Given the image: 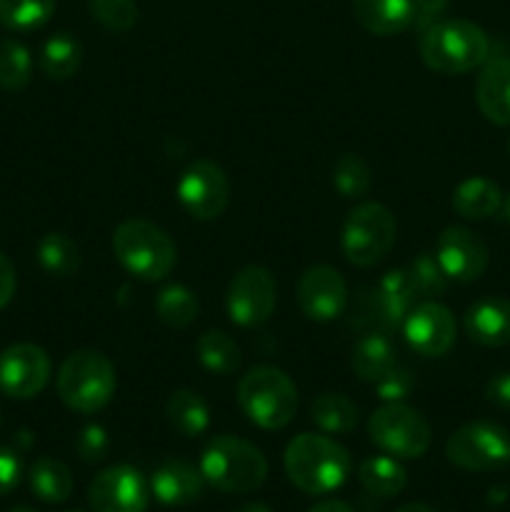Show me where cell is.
<instances>
[{
  "label": "cell",
  "mask_w": 510,
  "mask_h": 512,
  "mask_svg": "<svg viewBox=\"0 0 510 512\" xmlns=\"http://www.w3.org/2000/svg\"><path fill=\"white\" fill-rule=\"evenodd\" d=\"M275 303H278V285H275L273 273L260 265L238 270L225 295L230 320L240 328L263 325L273 315Z\"/></svg>",
  "instance_id": "30bf717a"
},
{
  "label": "cell",
  "mask_w": 510,
  "mask_h": 512,
  "mask_svg": "<svg viewBox=\"0 0 510 512\" xmlns=\"http://www.w3.org/2000/svg\"><path fill=\"white\" fill-rule=\"evenodd\" d=\"M195 353H198L203 368H208L210 373L230 375L240 365L238 343L223 330H208V333L200 335L198 343H195Z\"/></svg>",
  "instance_id": "f1b7e54d"
},
{
  "label": "cell",
  "mask_w": 510,
  "mask_h": 512,
  "mask_svg": "<svg viewBox=\"0 0 510 512\" xmlns=\"http://www.w3.org/2000/svg\"><path fill=\"white\" fill-rule=\"evenodd\" d=\"M505 215H508V223H510V198H508V203H505Z\"/></svg>",
  "instance_id": "bcb514c9"
},
{
  "label": "cell",
  "mask_w": 510,
  "mask_h": 512,
  "mask_svg": "<svg viewBox=\"0 0 510 512\" xmlns=\"http://www.w3.org/2000/svg\"><path fill=\"white\" fill-rule=\"evenodd\" d=\"M33 78V58L30 50L18 40H0V88L23 90Z\"/></svg>",
  "instance_id": "4dcf8cb0"
},
{
  "label": "cell",
  "mask_w": 510,
  "mask_h": 512,
  "mask_svg": "<svg viewBox=\"0 0 510 512\" xmlns=\"http://www.w3.org/2000/svg\"><path fill=\"white\" fill-rule=\"evenodd\" d=\"M38 263L53 278H70L80 270V248L65 233H48L40 238Z\"/></svg>",
  "instance_id": "83f0119b"
},
{
  "label": "cell",
  "mask_w": 510,
  "mask_h": 512,
  "mask_svg": "<svg viewBox=\"0 0 510 512\" xmlns=\"http://www.w3.org/2000/svg\"><path fill=\"white\" fill-rule=\"evenodd\" d=\"M55 0H0V23L10 30H35L50 20Z\"/></svg>",
  "instance_id": "d6a6232c"
},
{
  "label": "cell",
  "mask_w": 510,
  "mask_h": 512,
  "mask_svg": "<svg viewBox=\"0 0 510 512\" xmlns=\"http://www.w3.org/2000/svg\"><path fill=\"white\" fill-rule=\"evenodd\" d=\"M165 415L183 438H198L210 428V408L195 390H175L165 405Z\"/></svg>",
  "instance_id": "cb8c5ba5"
},
{
  "label": "cell",
  "mask_w": 510,
  "mask_h": 512,
  "mask_svg": "<svg viewBox=\"0 0 510 512\" xmlns=\"http://www.w3.org/2000/svg\"><path fill=\"white\" fill-rule=\"evenodd\" d=\"M420 58L435 73L463 75L485 65L490 58V38L470 20H438L420 35Z\"/></svg>",
  "instance_id": "7a4b0ae2"
},
{
  "label": "cell",
  "mask_w": 510,
  "mask_h": 512,
  "mask_svg": "<svg viewBox=\"0 0 510 512\" xmlns=\"http://www.w3.org/2000/svg\"><path fill=\"white\" fill-rule=\"evenodd\" d=\"M308 512H353V510H350L345 503H340V500H325V503H318Z\"/></svg>",
  "instance_id": "b9f144b4"
},
{
  "label": "cell",
  "mask_w": 510,
  "mask_h": 512,
  "mask_svg": "<svg viewBox=\"0 0 510 512\" xmlns=\"http://www.w3.org/2000/svg\"><path fill=\"white\" fill-rule=\"evenodd\" d=\"M238 405L258 428L280 430L298 413V388L283 370L260 365L240 378Z\"/></svg>",
  "instance_id": "5b68a950"
},
{
  "label": "cell",
  "mask_w": 510,
  "mask_h": 512,
  "mask_svg": "<svg viewBox=\"0 0 510 512\" xmlns=\"http://www.w3.org/2000/svg\"><path fill=\"white\" fill-rule=\"evenodd\" d=\"M475 103L485 120L495 125H510V58L485 60L475 83Z\"/></svg>",
  "instance_id": "d6986e66"
},
{
  "label": "cell",
  "mask_w": 510,
  "mask_h": 512,
  "mask_svg": "<svg viewBox=\"0 0 510 512\" xmlns=\"http://www.w3.org/2000/svg\"><path fill=\"white\" fill-rule=\"evenodd\" d=\"M450 463L468 473H490L510 463V435L490 420H475L455 430L445 443Z\"/></svg>",
  "instance_id": "9c48e42d"
},
{
  "label": "cell",
  "mask_w": 510,
  "mask_h": 512,
  "mask_svg": "<svg viewBox=\"0 0 510 512\" xmlns=\"http://www.w3.org/2000/svg\"><path fill=\"white\" fill-rule=\"evenodd\" d=\"M373 385H375V393H378V398L383 400V403H403V400L413 393L415 380L408 368L395 363L393 368H390L385 375H380Z\"/></svg>",
  "instance_id": "d590c367"
},
{
  "label": "cell",
  "mask_w": 510,
  "mask_h": 512,
  "mask_svg": "<svg viewBox=\"0 0 510 512\" xmlns=\"http://www.w3.org/2000/svg\"><path fill=\"white\" fill-rule=\"evenodd\" d=\"M503 205V193H500L498 183L488 178H473L463 180L458 188L453 190V210L460 218L468 220H485L493 218Z\"/></svg>",
  "instance_id": "44dd1931"
},
{
  "label": "cell",
  "mask_w": 510,
  "mask_h": 512,
  "mask_svg": "<svg viewBox=\"0 0 510 512\" xmlns=\"http://www.w3.org/2000/svg\"><path fill=\"white\" fill-rule=\"evenodd\" d=\"M108 448V433L100 425H88V428L80 430L78 440H75V450H78L83 463H100L108 455Z\"/></svg>",
  "instance_id": "8d00e7d4"
},
{
  "label": "cell",
  "mask_w": 510,
  "mask_h": 512,
  "mask_svg": "<svg viewBox=\"0 0 510 512\" xmlns=\"http://www.w3.org/2000/svg\"><path fill=\"white\" fill-rule=\"evenodd\" d=\"M198 310V300H195V295L185 285H168L155 298V313H158V318L175 330L190 328L195 323V318H198Z\"/></svg>",
  "instance_id": "f546056e"
},
{
  "label": "cell",
  "mask_w": 510,
  "mask_h": 512,
  "mask_svg": "<svg viewBox=\"0 0 510 512\" xmlns=\"http://www.w3.org/2000/svg\"><path fill=\"white\" fill-rule=\"evenodd\" d=\"M485 398L500 410H510V373H495L485 383Z\"/></svg>",
  "instance_id": "ab89813d"
},
{
  "label": "cell",
  "mask_w": 510,
  "mask_h": 512,
  "mask_svg": "<svg viewBox=\"0 0 510 512\" xmlns=\"http://www.w3.org/2000/svg\"><path fill=\"white\" fill-rule=\"evenodd\" d=\"M465 333L483 348L510 345V300L500 295L475 300L465 313Z\"/></svg>",
  "instance_id": "ac0fdd59"
},
{
  "label": "cell",
  "mask_w": 510,
  "mask_h": 512,
  "mask_svg": "<svg viewBox=\"0 0 510 512\" xmlns=\"http://www.w3.org/2000/svg\"><path fill=\"white\" fill-rule=\"evenodd\" d=\"M28 483L35 498L43 503H65L73 493V475L65 463L55 458H38L28 470Z\"/></svg>",
  "instance_id": "d4e9b609"
},
{
  "label": "cell",
  "mask_w": 510,
  "mask_h": 512,
  "mask_svg": "<svg viewBox=\"0 0 510 512\" xmlns=\"http://www.w3.org/2000/svg\"><path fill=\"white\" fill-rule=\"evenodd\" d=\"M435 260L443 273L458 283H473L488 270V245L478 233L463 225H450L440 233Z\"/></svg>",
  "instance_id": "9a60e30c"
},
{
  "label": "cell",
  "mask_w": 510,
  "mask_h": 512,
  "mask_svg": "<svg viewBox=\"0 0 510 512\" xmlns=\"http://www.w3.org/2000/svg\"><path fill=\"white\" fill-rule=\"evenodd\" d=\"M50 378V358L33 343H15L0 353V393L30 400L43 393Z\"/></svg>",
  "instance_id": "4fadbf2b"
},
{
  "label": "cell",
  "mask_w": 510,
  "mask_h": 512,
  "mask_svg": "<svg viewBox=\"0 0 510 512\" xmlns=\"http://www.w3.org/2000/svg\"><path fill=\"white\" fill-rule=\"evenodd\" d=\"M405 270L410 273V280H413L420 298H433V295H440L448 288V275L443 273L435 255L420 253Z\"/></svg>",
  "instance_id": "e575fe53"
},
{
  "label": "cell",
  "mask_w": 510,
  "mask_h": 512,
  "mask_svg": "<svg viewBox=\"0 0 510 512\" xmlns=\"http://www.w3.org/2000/svg\"><path fill=\"white\" fill-rule=\"evenodd\" d=\"M333 185L338 188V193L343 195V198H350V200L363 198V195H368L370 185H373L370 165L365 163L360 155L343 153L338 160H335Z\"/></svg>",
  "instance_id": "1f68e13d"
},
{
  "label": "cell",
  "mask_w": 510,
  "mask_h": 512,
  "mask_svg": "<svg viewBox=\"0 0 510 512\" xmlns=\"http://www.w3.org/2000/svg\"><path fill=\"white\" fill-rule=\"evenodd\" d=\"M403 333L410 348L425 358L445 355L455 345V318L445 305L425 300L410 308L403 320Z\"/></svg>",
  "instance_id": "2e32d148"
},
{
  "label": "cell",
  "mask_w": 510,
  "mask_h": 512,
  "mask_svg": "<svg viewBox=\"0 0 510 512\" xmlns=\"http://www.w3.org/2000/svg\"><path fill=\"white\" fill-rule=\"evenodd\" d=\"M150 495L168 508H183L203 495L205 478L200 468L185 460H165L153 470L148 480Z\"/></svg>",
  "instance_id": "e0dca14e"
},
{
  "label": "cell",
  "mask_w": 510,
  "mask_h": 512,
  "mask_svg": "<svg viewBox=\"0 0 510 512\" xmlns=\"http://www.w3.org/2000/svg\"><path fill=\"white\" fill-rule=\"evenodd\" d=\"M115 368L100 350H75L58 370V395L75 413H98L115 393Z\"/></svg>",
  "instance_id": "8992f818"
},
{
  "label": "cell",
  "mask_w": 510,
  "mask_h": 512,
  "mask_svg": "<svg viewBox=\"0 0 510 512\" xmlns=\"http://www.w3.org/2000/svg\"><path fill=\"white\" fill-rule=\"evenodd\" d=\"M508 155H510V140H508Z\"/></svg>",
  "instance_id": "7dc6e473"
},
{
  "label": "cell",
  "mask_w": 510,
  "mask_h": 512,
  "mask_svg": "<svg viewBox=\"0 0 510 512\" xmlns=\"http://www.w3.org/2000/svg\"><path fill=\"white\" fill-rule=\"evenodd\" d=\"M23 478V465H20L18 453L10 448H0V495H8L18 488Z\"/></svg>",
  "instance_id": "74e56055"
},
{
  "label": "cell",
  "mask_w": 510,
  "mask_h": 512,
  "mask_svg": "<svg viewBox=\"0 0 510 512\" xmlns=\"http://www.w3.org/2000/svg\"><path fill=\"white\" fill-rule=\"evenodd\" d=\"M235 512H273V510H270L265 503H245V505H240Z\"/></svg>",
  "instance_id": "ee69618b"
},
{
  "label": "cell",
  "mask_w": 510,
  "mask_h": 512,
  "mask_svg": "<svg viewBox=\"0 0 510 512\" xmlns=\"http://www.w3.org/2000/svg\"><path fill=\"white\" fill-rule=\"evenodd\" d=\"M148 500V480L130 465L105 468L88 488V503L95 512H145Z\"/></svg>",
  "instance_id": "7c38bea8"
},
{
  "label": "cell",
  "mask_w": 510,
  "mask_h": 512,
  "mask_svg": "<svg viewBox=\"0 0 510 512\" xmlns=\"http://www.w3.org/2000/svg\"><path fill=\"white\" fill-rule=\"evenodd\" d=\"M353 370L365 383H375L395 365V345L388 333H360L353 348Z\"/></svg>",
  "instance_id": "7402d4cb"
},
{
  "label": "cell",
  "mask_w": 510,
  "mask_h": 512,
  "mask_svg": "<svg viewBox=\"0 0 510 512\" xmlns=\"http://www.w3.org/2000/svg\"><path fill=\"white\" fill-rule=\"evenodd\" d=\"M83 48L70 33H55L40 48V70L53 80H68L78 73Z\"/></svg>",
  "instance_id": "4316f807"
},
{
  "label": "cell",
  "mask_w": 510,
  "mask_h": 512,
  "mask_svg": "<svg viewBox=\"0 0 510 512\" xmlns=\"http://www.w3.org/2000/svg\"><path fill=\"white\" fill-rule=\"evenodd\" d=\"M88 10L110 33H128L138 23L135 0H88Z\"/></svg>",
  "instance_id": "836d02e7"
},
{
  "label": "cell",
  "mask_w": 510,
  "mask_h": 512,
  "mask_svg": "<svg viewBox=\"0 0 510 512\" xmlns=\"http://www.w3.org/2000/svg\"><path fill=\"white\" fill-rule=\"evenodd\" d=\"M398 223L383 203H360L348 213L343 223V255L355 268H370L393 250Z\"/></svg>",
  "instance_id": "52a82bcc"
},
{
  "label": "cell",
  "mask_w": 510,
  "mask_h": 512,
  "mask_svg": "<svg viewBox=\"0 0 510 512\" xmlns=\"http://www.w3.org/2000/svg\"><path fill=\"white\" fill-rule=\"evenodd\" d=\"M8 512H35V510L28 508V505H15V508H10Z\"/></svg>",
  "instance_id": "f6af8a7d"
},
{
  "label": "cell",
  "mask_w": 510,
  "mask_h": 512,
  "mask_svg": "<svg viewBox=\"0 0 510 512\" xmlns=\"http://www.w3.org/2000/svg\"><path fill=\"white\" fill-rule=\"evenodd\" d=\"M295 298L305 318L315 323H330L348 308V285L343 275L330 265H313L300 275Z\"/></svg>",
  "instance_id": "5bb4252c"
},
{
  "label": "cell",
  "mask_w": 510,
  "mask_h": 512,
  "mask_svg": "<svg viewBox=\"0 0 510 512\" xmlns=\"http://www.w3.org/2000/svg\"><path fill=\"white\" fill-rule=\"evenodd\" d=\"M15 285H18V280H15L13 263H10L8 255L0 253V310L13 300Z\"/></svg>",
  "instance_id": "60d3db41"
},
{
  "label": "cell",
  "mask_w": 510,
  "mask_h": 512,
  "mask_svg": "<svg viewBox=\"0 0 510 512\" xmlns=\"http://www.w3.org/2000/svg\"><path fill=\"white\" fill-rule=\"evenodd\" d=\"M200 473L205 483L220 493H253L268 478V460L248 440L235 435H218L200 455Z\"/></svg>",
  "instance_id": "3957f363"
},
{
  "label": "cell",
  "mask_w": 510,
  "mask_h": 512,
  "mask_svg": "<svg viewBox=\"0 0 510 512\" xmlns=\"http://www.w3.org/2000/svg\"><path fill=\"white\" fill-rule=\"evenodd\" d=\"M178 200L195 220H215L230 200V183L213 160H195L178 180Z\"/></svg>",
  "instance_id": "8fae6325"
},
{
  "label": "cell",
  "mask_w": 510,
  "mask_h": 512,
  "mask_svg": "<svg viewBox=\"0 0 510 512\" xmlns=\"http://www.w3.org/2000/svg\"><path fill=\"white\" fill-rule=\"evenodd\" d=\"M353 15L368 33L388 38L413 28L415 0H353Z\"/></svg>",
  "instance_id": "ffe728a7"
},
{
  "label": "cell",
  "mask_w": 510,
  "mask_h": 512,
  "mask_svg": "<svg viewBox=\"0 0 510 512\" xmlns=\"http://www.w3.org/2000/svg\"><path fill=\"white\" fill-rule=\"evenodd\" d=\"M283 465L290 483L308 495L333 493L353 470V460L343 445L315 433L295 435L285 448Z\"/></svg>",
  "instance_id": "6da1fadb"
},
{
  "label": "cell",
  "mask_w": 510,
  "mask_h": 512,
  "mask_svg": "<svg viewBox=\"0 0 510 512\" xmlns=\"http://www.w3.org/2000/svg\"><path fill=\"white\" fill-rule=\"evenodd\" d=\"M395 512H435V510L430 508V505H425V503H408V505H403V508H398Z\"/></svg>",
  "instance_id": "7bdbcfd3"
},
{
  "label": "cell",
  "mask_w": 510,
  "mask_h": 512,
  "mask_svg": "<svg viewBox=\"0 0 510 512\" xmlns=\"http://www.w3.org/2000/svg\"><path fill=\"white\" fill-rule=\"evenodd\" d=\"M113 253L130 275L140 280L168 278L178 263V248L160 225L143 218L123 220L113 230Z\"/></svg>",
  "instance_id": "277c9868"
},
{
  "label": "cell",
  "mask_w": 510,
  "mask_h": 512,
  "mask_svg": "<svg viewBox=\"0 0 510 512\" xmlns=\"http://www.w3.org/2000/svg\"><path fill=\"white\" fill-rule=\"evenodd\" d=\"M450 0H415V15H413V28L415 30H428L430 25H435L440 20V15L445 13Z\"/></svg>",
  "instance_id": "f35d334b"
},
{
  "label": "cell",
  "mask_w": 510,
  "mask_h": 512,
  "mask_svg": "<svg viewBox=\"0 0 510 512\" xmlns=\"http://www.w3.org/2000/svg\"><path fill=\"white\" fill-rule=\"evenodd\" d=\"M358 480L375 498H395L408 485V473L393 455H373L360 463Z\"/></svg>",
  "instance_id": "603a6c76"
},
{
  "label": "cell",
  "mask_w": 510,
  "mask_h": 512,
  "mask_svg": "<svg viewBox=\"0 0 510 512\" xmlns=\"http://www.w3.org/2000/svg\"><path fill=\"white\" fill-rule=\"evenodd\" d=\"M368 435L385 455L413 460L428 453L430 425L418 410L403 403H385L368 420Z\"/></svg>",
  "instance_id": "ba28073f"
},
{
  "label": "cell",
  "mask_w": 510,
  "mask_h": 512,
  "mask_svg": "<svg viewBox=\"0 0 510 512\" xmlns=\"http://www.w3.org/2000/svg\"><path fill=\"white\" fill-rule=\"evenodd\" d=\"M310 418H313V423L318 425L323 433L345 435L355 430L360 410L358 405H355V400H350L348 395L323 393L313 400V405H310Z\"/></svg>",
  "instance_id": "484cf974"
}]
</instances>
